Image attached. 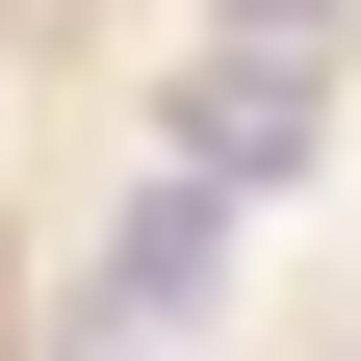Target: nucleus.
I'll use <instances>...</instances> for the list:
<instances>
[{
	"mask_svg": "<svg viewBox=\"0 0 361 361\" xmlns=\"http://www.w3.org/2000/svg\"><path fill=\"white\" fill-rule=\"evenodd\" d=\"M233 26H284V52H336V0H233Z\"/></svg>",
	"mask_w": 361,
	"mask_h": 361,
	"instance_id": "2",
	"label": "nucleus"
},
{
	"mask_svg": "<svg viewBox=\"0 0 361 361\" xmlns=\"http://www.w3.org/2000/svg\"><path fill=\"white\" fill-rule=\"evenodd\" d=\"M310 155H336V104H310L284 26H233V52L180 78V180H310Z\"/></svg>",
	"mask_w": 361,
	"mask_h": 361,
	"instance_id": "1",
	"label": "nucleus"
}]
</instances>
